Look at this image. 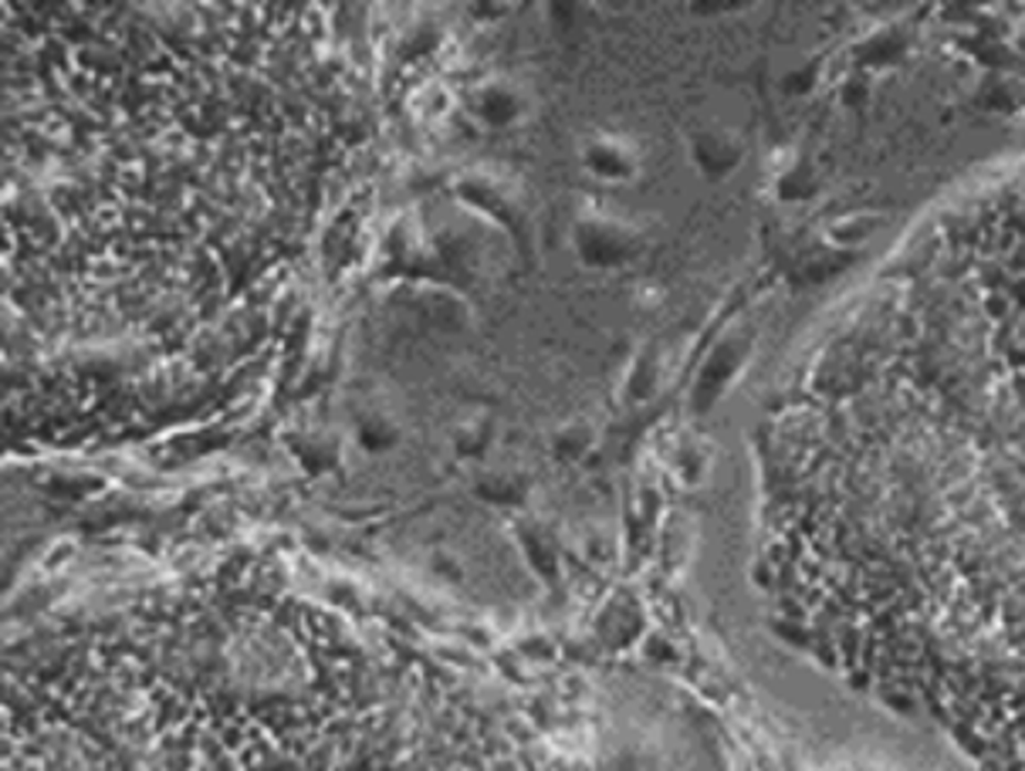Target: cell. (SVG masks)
<instances>
[{
    "mask_svg": "<svg viewBox=\"0 0 1025 771\" xmlns=\"http://www.w3.org/2000/svg\"><path fill=\"white\" fill-rule=\"evenodd\" d=\"M775 552L843 677L1025 771V190L951 228L779 420Z\"/></svg>",
    "mask_w": 1025,
    "mask_h": 771,
    "instance_id": "cell-1",
    "label": "cell"
}]
</instances>
